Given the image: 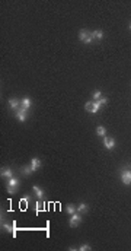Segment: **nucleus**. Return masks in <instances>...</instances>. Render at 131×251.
Returning a JSON list of instances; mask_svg holds the SVG:
<instances>
[{
	"label": "nucleus",
	"instance_id": "obj_1",
	"mask_svg": "<svg viewBox=\"0 0 131 251\" xmlns=\"http://www.w3.org/2000/svg\"><path fill=\"white\" fill-rule=\"evenodd\" d=\"M101 101H89V102H86L85 104V109L88 111V112H93V114H96L99 109H101Z\"/></svg>",
	"mask_w": 131,
	"mask_h": 251
},
{
	"label": "nucleus",
	"instance_id": "obj_2",
	"mask_svg": "<svg viewBox=\"0 0 131 251\" xmlns=\"http://www.w3.org/2000/svg\"><path fill=\"white\" fill-rule=\"evenodd\" d=\"M79 40L85 44H90V42L93 41V37H92V32H90L89 29H80L79 31Z\"/></svg>",
	"mask_w": 131,
	"mask_h": 251
},
{
	"label": "nucleus",
	"instance_id": "obj_3",
	"mask_svg": "<svg viewBox=\"0 0 131 251\" xmlns=\"http://www.w3.org/2000/svg\"><path fill=\"white\" fill-rule=\"evenodd\" d=\"M80 222H82V213H79V212H76L73 215H70V219H69V225L72 226V228H76V226L80 225Z\"/></svg>",
	"mask_w": 131,
	"mask_h": 251
},
{
	"label": "nucleus",
	"instance_id": "obj_4",
	"mask_svg": "<svg viewBox=\"0 0 131 251\" xmlns=\"http://www.w3.org/2000/svg\"><path fill=\"white\" fill-rule=\"evenodd\" d=\"M121 181L124 185H131V169L124 168L121 171Z\"/></svg>",
	"mask_w": 131,
	"mask_h": 251
},
{
	"label": "nucleus",
	"instance_id": "obj_5",
	"mask_svg": "<svg viewBox=\"0 0 131 251\" xmlns=\"http://www.w3.org/2000/svg\"><path fill=\"white\" fill-rule=\"evenodd\" d=\"M2 229L5 231V232H9V234H12L13 236H16V229H15V223H9L6 220H3L2 219Z\"/></svg>",
	"mask_w": 131,
	"mask_h": 251
},
{
	"label": "nucleus",
	"instance_id": "obj_6",
	"mask_svg": "<svg viewBox=\"0 0 131 251\" xmlns=\"http://www.w3.org/2000/svg\"><path fill=\"white\" fill-rule=\"evenodd\" d=\"M15 117H16L19 121H22V123H24V121H26V120H28V109H25V108H22V107H21V108L16 111Z\"/></svg>",
	"mask_w": 131,
	"mask_h": 251
},
{
	"label": "nucleus",
	"instance_id": "obj_7",
	"mask_svg": "<svg viewBox=\"0 0 131 251\" xmlns=\"http://www.w3.org/2000/svg\"><path fill=\"white\" fill-rule=\"evenodd\" d=\"M104 146L107 148L108 151L114 149V146H115V140H114V137H108V136H105V137H104Z\"/></svg>",
	"mask_w": 131,
	"mask_h": 251
},
{
	"label": "nucleus",
	"instance_id": "obj_8",
	"mask_svg": "<svg viewBox=\"0 0 131 251\" xmlns=\"http://www.w3.org/2000/svg\"><path fill=\"white\" fill-rule=\"evenodd\" d=\"M8 104L10 109H19V107H21V101L18 99V98H10Z\"/></svg>",
	"mask_w": 131,
	"mask_h": 251
},
{
	"label": "nucleus",
	"instance_id": "obj_9",
	"mask_svg": "<svg viewBox=\"0 0 131 251\" xmlns=\"http://www.w3.org/2000/svg\"><path fill=\"white\" fill-rule=\"evenodd\" d=\"M31 105H32V99H31V98L25 96V98H22V99H21V107H22V108L29 109V108H31Z\"/></svg>",
	"mask_w": 131,
	"mask_h": 251
},
{
	"label": "nucleus",
	"instance_id": "obj_10",
	"mask_svg": "<svg viewBox=\"0 0 131 251\" xmlns=\"http://www.w3.org/2000/svg\"><path fill=\"white\" fill-rule=\"evenodd\" d=\"M29 165H31V168L34 169V172L37 171V169H40L41 168V161L38 158H32L31 159V162H29Z\"/></svg>",
	"mask_w": 131,
	"mask_h": 251
},
{
	"label": "nucleus",
	"instance_id": "obj_11",
	"mask_svg": "<svg viewBox=\"0 0 131 251\" xmlns=\"http://www.w3.org/2000/svg\"><path fill=\"white\" fill-rule=\"evenodd\" d=\"M0 174H2V177H6V178H12L13 177V171H12V168H2V171H0Z\"/></svg>",
	"mask_w": 131,
	"mask_h": 251
},
{
	"label": "nucleus",
	"instance_id": "obj_12",
	"mask_svg": "<svg viewBox=\"0 0 131 251\" xmlns=\"http://www.w3.org/2000/svg\"><path fill=\"white\" fill-rule=\"evenodd\" d=\"M32 191H34V194H35L38 199H42V197H44V190H42L41 187H38V185H34V187H32Z\"/></svg>",
	"mask_w": 131,
	"mask_h": 251
},
{
	"label": "nucleus",
	"instance_id": "obj_13",
	"mask_svg": "<svg viewBox=\"0 0 131 251\" xmlns=\"http://www.w3.org/2000/svg\"><path fill=\"white\" fill-rule=\"evenodd\" d=\"M44 206H45V204H44V201H42L41 199H40V200L35 203V212H37V215H38L40 212H44V210H45V207H44Z\"/></svg>",
	"mask_w": 131,
	"mask_h": 251
},
{
	"label": "nucleus",
	"instance_id": "obj_14",
	"mask_svg": "<svg viewBox=\"0 0 131 251\" xmlns=\"http://www.w3.org/2000/svg\"><path fill=\"white\" fill-rule=\"evenodd\" d=\"M92 37H93V40H102V38H104V31H102V29L92 31Z\"/></svg>",
	"mask_w": 131,
	"mask_h": 251
},
{
	"label": "nucleus",
	"instance_id": "obj_15",
	"mask_svg": "<svg viewBox=\"0 0 131 251\" xmlns=\"http://www.w3.org/2000/svg\"><path fill=\"white\" fill-rule=\"evenodd\" d=\"M66 212H67L69 215H73V213L77 212V206H74V204H70V203H69V204L66 206Z\"/></svg>",
	"mask_w": 131,
	"mask_h": 251
},
{
	"label": "nucleus",
	"instance_id": "obj_16",
	"mask_svg": "<svg viewBox=\"0 0 131 251\" xmlns=\"http://www.w3.org/2000/svg\"><path fill=\"white\" fill-rule=\"evenodd\" d=\"M8 185H10V187H15V188H18V187H19V180H18V178H15V177H12V178H9Z\"/></svg>",
	"mask_w": 131,
	"mask_h": 251
},
{
	"label": "nucleus",
	"instance_id": "obj_17",
	"mask_svg": "<svg viewBox=\"0 0 131 251\" xmlns=\"http://www.w3.org/2000/svg\"><path fill=\"white\" fill-rule=\"evenodd\" d=\"M88 210H89V206H88L86 203H80V204L77 206V212H79V213H86Z\"/></svg>",
	"mask_w": 131,
	"mask_h": 251
},
{
	"label": "nucleus",
	"instance_id": "obj_18",
	"mask_svg": "<svg viewBox=\"0 0 131 251\" xmlns=\"http://www.w3.org/2000/svg\"><path fill=\"white\" fill-rule=\"evenodd\" d=\"M21 171H22V174H24V175H31V174L34 172V169L31 168V165H28V167H22V168H21Z\"/></svg>",
	"mask_w": 131,
	"mask_h": 251
},
{
	"label": "nucleus",
	"instance_id": "obj_19",
	"mask_svg": "<svg viewBox=\"0 0 131 251\" xmlns=\"http://www.w3.org/2000/svg\"><path fill=\"white\" fill-rule=\"evenodd\" d=\"M96 134L101 136V137H105V136H107V130H105V127H104V126H99L98 129H96Z\"/></svg>",
	"mask_w": 131,
	"mask_h": 251
},
{
	"label": "nucleus",
	"instance_id": "obj_20",
	"mask_svg": "<svg viewBox=\"0 0 131 251\" xmlns=\"http://www.w3.org/2000/svg\"><path fill=\"white\" fill-rule=\"evenodd\" d=\"M92 96H93V101H99L102 98V92H101V91H95Z\"/></svg>",
	"mask_w": 131,
	"mask_h": 251
},
{
	"label": "nucleus",
	"instance_id": "obj_21",
	"mask_svg": "<svg viewBox=\"0 0 131 251\" xmlns=\"http://www.w3.org/2000/svg\"><path fill=\"white\" fill-rule=\"evenodd\" d=\"M79 250H80V251H90V250H92V247H90L89 244H83V245L79 247Z\"/></svg>",
	"mask_w": 131,
	"mask_h": 251
},
{
	"label": "nucleus",
	"instance_id": "obj_22",
	"mask_svg": "<svg viewBox=\"0 0 131 251\" xmlns=\"http://www.w3.org/2000/svg\"><path fill=\"white\" fill-rule=\"evenodd\" d=\"M6 190H8L9 194H15V193L18 191V188H15V187H10V185L6 184Z\"/></svg>",
	"mask_w": 131,
	"mask_h": 251
},
{
	"label": "nucleus",
	"instance_id": "obj_23",
	"mask_svg": "<svg viewBox=\"0 0 131 251\" xmlns=\"http://www.w3.org/2000/svg\"><path fill=\"white\" fill-rule=\"evenodd\" d=\"M32 200V197H31V196H28V194H26V197H25L24 199V201H26V203H29V201Z\"/></svg>",
	"mask_w": 131,
	"mask_h": 251
},
{
	"label": "nucleus",
	"instance_id": "obj_24",
	"mask_svg": "<svg viewBox=\"0 0 131 251\" xmlns=\"http://www.w3.org/2000/svg\"><path fill=\"white\" fill-rule=\"evenodd\" d=\"M128 28H130V29H131V22H130V25H128Z\"/></svg>",
	"mask_w": 131,
	"mask_h": 251
}]
</instances>
